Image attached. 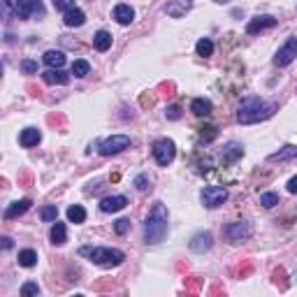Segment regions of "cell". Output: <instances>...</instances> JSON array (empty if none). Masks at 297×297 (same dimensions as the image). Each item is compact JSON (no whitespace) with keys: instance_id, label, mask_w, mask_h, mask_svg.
<instances>
[{"instance_id":"cell-17","label":"cell","mask_w":297,"mask_h":297,"mask_svg":"<svg viewBox=\"0 0 297 297\" xmlns=\"http://www.w3.org/2000/svg\"><path fill=\"white\" fill-rule=\"evenodd\" d=\"M40 140H42V133L37 128H26L23 133H21V137H19L21 147H26V148L37 147V144H40Z\"/></svg>"},{"instance_id":"cell-15","label":"cell","mask_w":297,"mask_h":297,"mask_svg":"<svg viewBox=\"0 0 297 297\" xmlns=\"http://www.w3.org/2000/svg\"><path fill=\"white\" fill-rule=\"evenodd\" d=\"M42 79L47 81V84H58V86H65L70 81V74H65L61 68H51L47 72H42Z\"/></svg>"},{"instance_id":"cell-16","label":"cell","mask_w":297,"mask_h":297,"mask_svg":"<svg viewBox=\"0 0 297 297\" xmlns=\"http://www.w3.org/2000/svg\"><path fill=\"white\" fill-rule=\"evenodd\" d=\"M63 21H65V26H68V28H79V26H84V21H86V14L81 12L79 7H72L70 12H65Z\"/></svg>"},{"instance_id":"cell-8","label":"cell","mask_w":297,"mask_h":297,"mask_svg":"<svg viewBox=\"0 0 297 297\" xmlns=\"http://www.w3.org/2000/svg\"><path fill=\"white\" fill-rule=\"evenodd\" d=\"M14 12L19 19H28L30 14H44V7H42L40 0H16L14 2Z\"/></svg>"},{"instance_id":"cell-3","label":"cell","mask_w":297,"mask_h":297,"mask_svg":"<svg viewBox=\"0 0 297 297\" xmlns=\"http://www.w3.org/2000/svg\"><path fill=\"white\" fill-rule=\"evenodd\" d=\"M81 256H88L100 267H116L126 260V253L119 249H107V246H95V249H81Z\"/></svg>"},{"instance_id":"cell-1","label":"cell","mask_w":297,"mask_h":297,"mask_svg":"<svg viewBox=\"0 0 297 297\" xmlns=\"http://www.w3.org/2000/svg\"><path fill=\"white\" fill-rule=\"evenodd\" d=\"M167 225H169V214L165 209L162 202H155L151 207L147 216V223H144V239L147 244H158L167 237Z\"/></svg>"},{"instance_id":"cell-9","label":"cell","mask_w":297,"mask_h":297,"mask_svg":"<svg viewBox=\"0 0 297 297\" xmlns=\"http://www.w3.org/2000/svg\"><path fill=\"white\" fill-rule=\"evenodd\" d=\"M277 26V19L270 16V14H263V16H256V19L249 21V26H246V33L249 35H256V33H263L267 28H274Z\"/></svg>"},{"instance_id":"cell-38","label":"cell","mask_w":297,"mask_h":297,"mask_svg":"<svg viewBox=\"0 0 297 297\" xmlns=\"http://www.w3.org/2000/svg\"><path fill=\"white\" fill-rule=\"evenodd\" d=\"M2 249H12V239L9 237H2Z\"/></svg>"},{"instance_id":"cell-4","label":"cell","mask_w":297,"mask_h":297,"mask_svg":"<svg viewBox=\"0 0 297 297\" xmlns=\"http://www.w3.org/2000/svg\"><path fill=\"white\" fill-rule=\"evenodd\" d=\"M176 155V147L172 140H167V137H162V140H158V142L153 144V158L158 165H162V167H167L169 162L174 160Z\"/></svg>"},{"instance_id":"cell-30","label":"cell","mask_w":297,"mask_h":297,"mask_svg":"<svg viewBox=\"0 0 297 297\" xmlns=\"http://www.w3.org/2000/svg\"><path fill=\"white\" fill-rule=\"evenodd\" d=\"M260 204H263L265 209H272V207L279 204V195L277 193H263V195H260Z\"/></svg>"},{"instance_id":"cell-19","label":"cell","mask_w":297,"mask_h":297,"mask_svg":"<svg viewBox=\"0 0 297 297\" xmlns=\"http://www.w3.org/2000/svg\"><path fill=\"white\" fill-rule=\"evenodd\" d=\"M293 158H297V147L288 144V147L279 148L277 153H272L270 155V162H284V160H293Z\"/></svg>"},{"instance_id":"cell-6","label":"cell","mask_w":297,"mask_h":297,"mask_svg":"<svg viewBox=\"0 0 297 297\" xmlns=\"http://www.w3.org/2000/svg\"><path fill=\"white\" fill-rule=\"evenodd\" d=\"M295 56H297V37H288L286 44L279 49L277 56H274V65L286 68V65H291V63L295 61Z\"/></svg>"},{"instance_id":"cell-37","label":"cell","mask_w":297,"mask_h":297,"mask_svg":"<svg viewBox=\"0 0 297 297\" xmlns=\"http://www.w3.org/2000/svg\"><path fill=\"white\" fill-rule=\"evenodd\" d=\"M167 116H169V119H179V107H169Z\"/></svg>"},{"instance_id":"cell-13","label":"cell","mask_w":297,"mask_h":297,"mask_svg":"<svg viewBox=\"0 0 297 297\" xmlns=\"http://www.w3.org/2000/svg\"><path fill=\"white\" fill-rule=\"evenodd\" d=\"M126 204H128V197L126 195H112V197H105L100 202V209L105 214H114V211H121L126 209Z\"/></svg>"},{"instance_id":"cell-36","label":"cell","mask_w":297,"mask_h":297,"mask_svg":"<svg viewBox=\"0 0 297 297\" xmlns=\"http://www.w3.org/2000/svg\"><path fill=\"white\" fill-rule=\"evenodd\" d=\"M288 190H291V193H297V176H293L291 181H288Z\"/></svg>"},{"instance_id":"cell-21","label":"cell","mask_w":297,"mask_h":297,"mask_svg":"<svg viewBox=\"0 0 297 297\" xmlns=\"http://www.w3.org/2000/svg\"><path fill=\"white\" fill-rule=\"evenodd\" d=\"M44 63H47L49 68H63L65 65V54L58 51V49H49L47 54H44Z\"/></svg>"},{"instance_id":"cell-25","label":"cell","mask_w":297,"mask_h":297,"mask_svg":"<svg viewBox=\"0 0 297 297\" xmlns=\"http://www.w3.org/2000/svg\"><path fill=\"white\" fill-rule=\"evenodd\" d=\"M68 221L70 223H84L86 221V209L81 204H72L68 209Z\"/></svg>"},{"instance_id":"cell-11","label":"cell","mask_w":297,"mask_h":297,"mask_svg":"<svg viewBox=\"0 0 297 297\" xmlns=\"http://www.w3.org/2000/svg\"><path fill=\"white\" fill-rule=\"evenodd\" d=\"M190 251H195V253H204V251H209L214 246V235L211 232H197L193 239H190Z\"/></svg>"},{"instance_id":"cell-2","label":"cell","mask_w":297,"mask_h":297,"mask_svg":"<svg viewBox=\"0 0 297 297\" xmlns=\"http://www.w3.org/2000/svg\"><path fill=\"white\" fill-rule=\"evenodd\" d=\"M277 112V105L270 100H263V98H246L239 105V112H237V121L249 126V123H258L270 119L272 114Z\"/></svg>"},{"instance_id":"cell-20","label":"cell","mask_w":297,"mask_h":297,"mask_svg":"<svg viewBox=\"0 0 297 297\" xmlns=\"http://www.w3.org/2000/svg\"><path fill=\"white\" fill-rule=\"evenodd\" d=\"M190 112L197 116H209L211 114V100L207 98H195V100L190 102Z\"/></svg>"},{"instance_id":"cell-29","label":"cell","mask_w":297,"mask_h":297,"mask_svg":"<svg viewBox=\"0 0 297 297\" xmlns=\"http://www.w3.org/2000/svg\"><path fill=\"white\" fill-rule=\"evenodd\" d=\"M88 70H91V65H88L86 61H74L72 63V74H74V77H79V79H81V77H86Z\"/></svg>"},{"instance_id":"cell-24","label":"cell","mask_w":297,"mask_h":297,"mask_svg":"<svg viewBox=\"0 0 297 297\" xmlns=\"http://www.w3.org/2000/svg\"><path fill=\"white\" fill-rule=\"evenodd\" d=\"M65 239H68V230H65V223L54 221V228H51V242L61 246V244H65Z\"/></svg>"},{"instance_id":"cell-33","label":"cell","mask_w":297,"mask_h":297,"mask_svg":"<svg viewBox=\"0 0 297 297\" xmlns=\"http://www.w3.org/2000/svg\"><path fill=\"white\" fill-rule=\"evenodd\" d=\"M21 70H23L26 74H35L37 72V63L30 61V58H26V61H21Z\"/></svg>"},{"instance_id":"cell-34","label":"cell","mask_w":297,"mask_h":297,"mask_svg":"<svg viewBox=\"0 0 297 297\" xmlns=\"http://www.w3.org/2000/svg\"><path fill=\"white\" fill-rule=\"evenodd\" d=\"M54 7L61 9V12H70L74 7V0H54Z\"/></svg>"},{"instance_id":"cell-39","label":"cell","mask_w":297,"mask_h":297,"mask_svg":"<svg viewBox=\"0 0 297 297\" xmlns=\"http://www.w3.org/2000/svg\"><path fill=\"white\" fill-rule=\"evenodd\" d=\"M216 2H221V5H228L230 0H216Z\"/></svg>"},{"instance_id":"cell-22","label":"cell","mask_w":297,"mask_h":297,"mask_svg":"<svg viewBox=\"0 0 297 297\" xmlns=\"http://www.w3.org/2000/svg\"><path fill=\"white\" fill-rule=\"evenodd\" d=\"M93 47L98 49V51H107V49L112 47V35H109L107 30H98V33L93 35Z\"/></svg>"},{"instance_id":"cell-5","label":"cell","mask_w":297,"mask_h":297,"mask_svg":"<svg viewBox=\"0 0 297 297\" xmlns=\"http://www.w3.org/2000/svg\"><path fill=\"white\" fill-rule=\"evenodd\" d=\"M130 147V137L126 135H112L107 140L100 142V153L102 155H114V153H121L123 148Z\"/></svg>"},{"instance_id":"cell-18","label":"cell","mask_w":297,"mask_h":297,"mask_svg":"<svg viewBox=\"0 0 297 297\" xmlns=\"http://www.w3.org/2000/svg\"><path fill=\"white\" fill-rule=\"evenodd\" d=\"M30 200L28 197H23V200H19V202H14V204H9L7 207V211H5V218H16V216H21V214H26L28 209H30Z\"/></svg>"},{"instance_id":"cell-32","label":"cell","mask_w":297,"mask_h":297,"mask_svg":"<svg viewBox=\"0 0 297 297\" xmlns=\"http://www.w3.org/2000/svg\"><path fill=\"white\" fill-rule=\"evenodd\" d=\"M114 230H116V235H126L130 230V221L128 218H119V221L114 223Z\"/></svg>"},{"instance_id":"cell-26","label":"cell","mask_w":297,"mask_h":297,"mask_svg":"<svg viewBox=\"0 0 297 297\" xmlns=\"http://www.w3.org/2000/svg\"><path fill=\"white\" fill-rule=\"evenodd\" d=\"M35 263H37V253H35V251L26 249V251H21L19 253V265L21 267H35Z\"/></svg>"},{"instance_id":"cell-23","label":"cell","mask_w":297,"mask_h":297,"mask_svg":"<svg viewBox=\"0 0 297 297\" xmlns=\"http://www.w3.org/2000/svg\"><path fill=\"white\" fill-rule=\"evenodd\" d=\"M242 155H244V148L235 142L223 148V162H235L237 158H242Z\"/></svg>"},{"instance_id":"cell-28","label":"cell","mask_w":297,"mask_h":297,"mask_svg":"<svg viewBox=\"0 0 297 297\" xmlns=\"http://www.w3.org/2000/svg\"><path fill=\"white\" fill-rule=\"evenodd\" d=\"M40 218H42V221H47V223L56 221V218H58V209H56V204L42 207V209H40Z\"/></svg>"},{"instance_id":"cell-14","label":"cell","mask_w":297,"mask_h":297,"mask_svg":"<svg viewBox=\"0 0 297 297\" xmlns=\"http://www.w3.org/2000/svg\"><path fill=\"white\" fill-rule=\"evenodd\" d=\"M114 19L121 23V26H130L133 23V19H135V9L130 5H126V2H121V5L114 7Z\"/></svg>"},{"instance_id":"cell-35","label":"cell","mask_w":297,"mask_h":297,"mask_svg":"<svg viewBox=\"0 0 297 297\" xmlns=\"http://www.w3.org/2000/svg\"><path fill=\"white\" fill-rule=\"evenodd\" d=\"M135 186H137L140 190H147V188H148V179H147L144 174H140V176L135 179Z\"/></svg>"},{"instance_id":"cell-7","label":"cell","mask_w":297,"mask_h":297,"mask_svg":"<svg viewBox=\"0 0 297 297\" xmlns=\"http://www.w3.org/2000/svg\"><path fill=\"white\" fill-rule=\"evenodd\" d=\"M225 200H228V190L221 188V186H207V188L202 190V204L209 207V209L221 207Z\"/></svg>"},{"instance_id":"cell-12","label":"cell","mask_w":297,"mask_h":297,"mask_svg":"<svg viewBox=\"0 0 297 297\" xmlns=\"http://www.w3.org/2000/svg\"><path fill=\"white\" fill-rule=\"evenodd\" d=\"M190 7H193V0H169L165 5V14L174 16V19H181V16H186Z\"/></svg>"},{"instance_id":"cell-27","label":"cell","mask_w":297,"mask_h":297,"mask_svg":"<svg viewBox=\"0 0 297 297\" xmlns=\"http://www.w3.org/2000/svg\"><path fill=\"white\" fill-rule=\"evenodd\" d=\"M195 51H197V56H211L214 54V42H211L209 37H202V40L195 44Z\"/></svg>"},{"instance_id":"cell-10","label":"cell","mask_w":297,"mask_h":297,"mask_svg":"<svg viewBox=\"0 0 297 297\" xmlns=\"http://www.w3.org/2000/svg\"><path fill=\"white\" fill-rule=\"evenodd\" d=\"M225 235H228L230 242H242V239H249V237H251V225H249V223H244V221L232 223V225L225 228Z\"/></svg>"},{"instance_id":"cell-31","label":"cell","mask_w":297,"mask_h":297,"mask_svg":"<svg viewBox=\"0 0 297 297\" xmlns=\"http://www.w3.org/2000/svg\"><path fill=\"white\" fill-rule=\"evenodd\" d=\"M21 295L23 297H30V295H40V286L33 284V281H28V284L21 286Z\"/></svg>"}]
</instances>
